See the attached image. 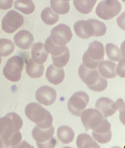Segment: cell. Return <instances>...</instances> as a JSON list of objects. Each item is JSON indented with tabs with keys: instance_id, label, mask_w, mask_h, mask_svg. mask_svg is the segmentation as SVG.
<instances>
[{
	"instance_id": "cell-1",
	"label": "cell",
	"mask_w": 125,
	"mask_h": 148,
	"mask_svg": "<svg viewBox=\"0 0 125 148\" xmlns=\"http://www.w3.org/2000/svg\"><path fill=\"white\" fill-rule=\"evenodd\" d=\"M22 124L21 118L16 113L10 112L0 118V137L7 146H15L21 141L19 131Z\"/></svg>"
},
{
	"instance_id": "cell-2",
	"label": "cell",
	"mask_w": 125,
	"mask_h": 148,
	"mask_svg": "<svg viewBox=\"0 0 125 148\" xmlns=\"http://www.w3.org/2000/svg\"><path fill=\"white\" fill-rule=\"evenodd\" d=\"M78 75L88 87L93 91L101 92L106 89L108 82L103 77L96 69L86 68L82 64L78 71Z\"/></svg>"
},
{
	"instance_id": "cell-3",
	"label": "cell",
	"mask_w": 125,
	"mask_h": 148,
	"mask_svg": "<svg viewBox=\"0 0 125 148\" xmlns=\"http://www.w3.org/2000/svg\"><path fill=\"white\" fill-rule=\"evenodd\" d=\"M25 113L26 117L39 127L47 128L52 125V115L39 103H28L25 108Z\"/></svg>"
},
{
	"instance_id": "cell-4",
	"label": "cell",
	"mask_w": 125,
	"mask_h": 148,
	"mask_svg": "<svg viewBox=\"0 0 125 148\" xmlns=\"http://www.w3.org/2000/svg\"><path fill=\"white\" fill-rule=\"evenodd\" d=\"M104 58V47L101 42L94 40L89 45L82 56V64L86 68L96 69Z\"/></svg>"
},
{
	"instance_id": "cell-5",
	"label": "cell",
	"mask_w": 125,
	"mask_h": 148,
	"mask_svg": "<svg viewBox=\"0 0 125 148\" xmlns=\"http://www.w3.org/2000/svg\"><path fill=\"white\" fill-rule=\"evenodd\" d=\"M23 67V59L20 56H13L7 60L3 68V74L9 80L18 82L21 79Z\"/></svg>"
},
{
	"instance_id": "cell-6",
	"label": "cell",
	"mask_w": 125,
	"mask_h": 148,
	"mask_svg": "<svg viewBox=\"0 0 125 148\" xmlns=\"http://www.w3.org/2000/svg\"><path fill=\"white\" fill-rule=\"evenodd\" d=\"M122 9V5L118 0H103L96 8V15L105 20H111L117 16Z\"/></svg>"
},
{
	"instance_id": "cell-7",
	"label": "cell",
	"mask_w": 125,
	"mask_h": 148,
	"mask_svg": "<svg viewBox=\"0 0 125 148\" xmlns=\"http://www.w3.org/2000/svg\"><path fill=\"white\" fill-rule=\"evenodd\" d=\"M89 101V97L86 92L84 91L76 92L68 100V109L72 114L80 116L82 112L88 105Z\"/></svg>"
},
{
	"instance_id": "cell-8",
	"label": "cell",
	"mask_w": 125,
	"mask_h": 148,
	"mask_svg": "<svg viewBox=\"0 0 125 148\" xmlns=\"http://www.w3.org/2000/svg\"><path fill=\"white\" fill-rule=\"evenodd\" d=\"M80 116L86 131L97 128L101 125L105 119L98 110L92 108L84 110Z\"/></svg>"
},
{
	"instance_id": "cell-9",
	"label": "cell",
	"mask_w": 125,
	"mask_h": 148,
	"mask_svg": "<svg viewBox=\"0 0 125 148\" xmlns=\"http://www.w3.org/2000/svg\"><path fill=\"white\" fill-rule=\"evenodd\" d=\"M24 23V17L18 12L10 10L2 20V29L6 33L12 34L16 31Z\"/></svg>"
},
{
	"instance_id": "cell-10",
	"label": "cell",
	"mask_w": 125,
	"mask_h": 148,
	"mask_svg": "<svg viewBox=\"0 0 125 148\" xmlns=\"http://www.w3.org/2000/svg\"><path fill=\"white\" fill-rule=\"evenodd\" d=\"M73 34L70 28L66 24H60L54 27L50 33L52 41L58 45L63 46L67 44L71 39Z\"/></svg>"
},
{
	"instance_id": "cell-11",
	"label": "cell",
	"mask_w": 125,
	"mask_h": 148,
	"mask_svg": "<svg viewBox=\"0 0 125 148\" xmlns=\"http://www.w3.org/2000/svg\"><path fill=\"white\" fill-rule=\"evenodd\" d=\"M35 97L40 103L49 106L55 102L56 98V92L51 87L43 86L36 90Z\"/></svg>"
},
{
	"instance_id": "cell-12",
	"label": "cell",
	"mask_w": 125,
	"mask_h": 148,
	"mask_svg": "<svg viewBox=\"0 0 125 148\" xmlns=\"http://www.w3.org/2000/svg\"><path fill=\"white\" fill-rule=\"evenodd\" d=\"M92 136L94 139L100 143H107L112 138L111 124L108 120L105 118L101 125L97 128L92 130Z\"/></svg>"
},
{
	"instance_id": "cell-13",
	"label": "cell",
	"mask_w": 125,
	"mask_h": 148,
	"mask_svg": "<svg viewBox=\"0 0 125 148\" xmlns=\"http://www.w3.org/2000/svg\"><path fill=\"white\" fill-rule=\"evenodd\" d=\"M95 108L98 110L105 118L113 115L117 110V104L113 100L107 98H99L95 103Z\"/></svg>"
},
{
	"instance_id": "cell-14",
	"label": "cell",
	"mask_w": 125,
	"mask_h": 148,
	"mask_svg": "<svg viewBox=\"0 0 125 148\" xmlns=\"http://www.w3.org/2000/svg\"><path fill=\"white\" fill-rule=\"evenodd\" d=\"M13 39L16 45L24 50L30 49L34 40L32 34L25 29L19 31L15 34Z\"/></svg>"
},
{
	"instance_id": "cell-15",
	"label": "cell",
	"mask_w": 125,
	"mask_h": 148,
	"mask_svg": "<svg viewBox=\"0 0 125 148\" xmlns=\"http://www.w3.org/2000/svg\"><path fill=\"white\" fill-rule=\"evenodd\" d=\"M76 35L82 39H88L93 35L94 29L92 24L88 20H79L74 25Z\"/></svg>"
},
{
	"instance_id": "cell-16",
	"label": "cell",
	"mask_w": 125,
	"mask_h": 148,
	"mask_svg": "<svg viewBox=\"0 0 125 148\" xmlns=\"http://www.w3.org/2000/svg\"><path fill=\"white\" fill-rule=\"evenodd\" d=\"M46 77L50 83L54 85L59 84L65 78L64 69L63 68H58L51 64L47 69Z\"/></svg>"
},
{
	"instance_id": "cell-17",
	"label": "cell",
	"mask_w": 125,
	"mask_h": 148,
	"mask_svg": "<svg viewBox=\"0 0 125 148\" xmlns=\"http://www.w3.org/2000/svg\"><path fill=\"white\" fill-rule=\"evenodd\" d=\"M54 134V128L52 125L47 128H41L35 125L32 131L33 138L36 143H42L49 140L53 136Z\"/></svg>"
},
{
	"instance_id": "cell-18",
	"label": "cell",
	"mask_w": 125,
	"mask_h": 148,
	"mask_svg": "<svg viewBox=\"0 0 125 148\" xmlns=\"http://www.w3.org/2000/svg\"><path fill=\"white\" fill-rule=\"evenodd\" d=\"M48 56V53L45 50L43 43L37 42L32 45L31 49V59L35 63L43 64L46 61Z\"/></svg>"
},
{
	"instance_id": "cell-19",
	"label": "cell",
	"mask_w": 125,
	"mask_h": 148,
	"mask_svg": "<svg viewBox=\"0 0 125 148\" xmlns=\"http://www.w3.org/2000/svg\"><path fill=\"white\" fill-rule=\"evenodd\" d=\"M116 64L111 60L102 61L98 65V72L104 77L112 79L117 75L116 72Z\"/></svg>"
},
{
	"instance_id": "cell-20",
	"label": "cell",
	"mask_w": 125,
	"mask_h": 148,
	"mask_svg": "<svg viewBox=\"0 0 125 148\" xmlns=\"http://www.w3.org/2000/svg\"><path fill=\"white\" fill-rule=\"evenodd\" d=\"M76 143L78 148H101L92 137L86 133L78 135L76 139Z\"/></svg>"
},
{
	"instance_id": "cell-21",
	"label": "cell",
	"mask_w": 125,
	"mask_h": 148,
	"mask_svg": "<svg viewBox=\"0 0 125 148\" xmlns=\"http://www.w3.org/2000/svg\"><path fill=\"white\" fill-rule=\"evenodd\" d=\"M44 65L35 63L31 58L28 60L26 64L25 71L28 75L34 79L40 77L44 73Z\"/></svg>"
},
{
	"instance_id": "cell-22",
	"label": "cell",
	"mask_w": 125,
	"mask_h": 148,
	"mask_svg": "<svg viewBox=\"0 0 125 148\" xmlns=\"http://www.w3.org/2000/svg\"><path fill=\"white\" fill-rule=\"evenodd\" d=\"M75 134L73 129L68 126L62 125L57 130V136L59 140L65 144L71 142L74 138Z\"/></svg>"
},
{
	"instance_id": "cell-23",
	"label": "cell",
	"mask_w": 125,
	"mask_h": 148,
	"mask_svg": "<svg viewBox=\"0 0 125 148\" xmlns=\"http://www.w3.org/2000/svg\"><path fill=\"white\" fill-rule=\"evenodd\" d=\"M97 0H73L75 9L79 13L88 14L92 10Z\"/></svg>"
},
{
	"instance_id": "cell-24",
	"label": "cell",
	"mask_w": 125,
	"mask_h": 148,
	"mask_svg": "<svg viewBox=\"0 0 125 148\" xmlns=\"http://www.w3.org/2000/svg\"><path fill=\"white\" fill-rule=\"evenodd\" d=\"M44 47L48 53H50L54 56L62 54L65 51L66 48L67 47L66 45L60 46L56 45L52 41L50 36L48 37L45 41Z\"/></svg>"
},
{
	"instance_id": "cell-25",
	"label": "cell",
	"mask_w": 125,
	"mask_h": 148,
	"mask_svg": "<svg viewBox=\"0 0 125 148\" xmlns=\"http://www.w3.org/2000/svg\"><path fill=\"white\" fill-rule=\"evenodd\" d=\"M14 8L25 14L32 13L35 9L34 3L32 0H16Z\"/></svg>"
},
{
	"instance_id": "cell-26",
	"label": "cell",
	"mask_w": 125,
	"mask_h": 148,
	"mask_svg": "<svg viewBox=\"0 0 125 148\" xmlns=\"http://www.w3.org/2000/svg\"><path fill=\"white\" fill-rule=\"evenodd\" d=\"M41 18L45 24L51 25L58 21L59 14L56 13L51 8L47 7L41 11Z\"/></svg>"
},
{
	"instance_id": "cell-27",
	"label": "cell",
	"mask_w": 125,
	"mask_h": 148,
	"mask_svg": "<svg viewBox=\"0 0 125 148\" xmlns=\"http://www.w3.org/2000/svg\"><path fill=\"white\" fill-rule=\"evenodd\" d=\"M105 49L107 57L112 61L119 62L122 58H124L122 54L120 49L112 43L106 44Z\"/></svg>"
},
{
	"instance_id": "cell-28",
	"label": "cell",
	"mask_w": 125,
	"mask_h": 148,
	"mask_svg": "<svg viewBox=\"0 0 125 148\" xmlns=\"http://www.w3.org/2000/svg\"><path fill=\"white\" fill-rule=\"evenodd\" d=\"M50 5L51 8L57 14H65L70 10L69 2L62 0H50Z\"/></svg>"
},
{
	"instance_id": "cell-29",
	"label": "cell",
	"mask_w": 125,
	"mask_h": 148,
	"mask_svg": "<svg viewBox=\"0 0 125 148\" xmlns=\"http://www.w3.org/2000/svg\"><path fill=\"white\" fill-rule=\"evenodd\" d=\"M15 49L14 43L8 39H0V56L6 57L13 53Z\"/></svg>"
},
{
	"instance_id": "cell-30",
	"label": "cell",
	"mask_w": 125,
	"mask_h": 148,
	"mask_svg": "<svg viewBox=\"0 0 125 148\" xmlns=\"http://www.w3.org/2000/svg\"><path fill=\"white\" fill-rule=\"evenodd\" d=\"M70 51L68 47L66 48L65 51L59 56H52L53 64L58 68H62L65 66L69 61Z\"/></svg>"
},
{
	"instance_id": "cell-31",
	"label": "cell",
	"mask_w": 125,
	"mask_h": 148,
	"mask_svg": "<svg viewBox=\"0 0 125 148\" xmlns=\"http://www.w3.org/2000/svg\"><path fill=\"white\" fill-rule=\"evenodd\" d=\"M90 22L94 29V36H102L104 35L107 31V27L103 22H101L96 19H89L88 20Z\"/></svg>"
},
{
	"instance_id": "cell-32",
	"label": "cell",
	"mask_w": 125,
	"mask_h": 148,
	"mask_svg": "<svg viewBox=\"0 0 125 148\" xmlns=\"http://www.w3.org/2000/svg\"><path fill=\"white\" fill-rule=\"evenodd\" d=\"M38 148H55L56 140V139L52 136L49 140L42 142V143H36Z\"/></svg>"
},
{
	"instance_id": "cell-33",
	"label": "cell",
	"mask_w": 125,
	"mask_h": 148,
	"mask_svg": "<svg viewBox=\"0 0 125 148\" xmlns=\"http://www.w3.org/2000/svg\"><path fill=\"white\" fill-rule=\"evenodd\" d=\"M118 106L117 110H119L120 112V119L122 122L124 124V101L122 99H118L116 102Z\"/></svg>"
},
{
	"instance_id": "cell-34",
	"label": "cell",
	"mask_w": 125,
	"mask_h": 148,
	"mask_svg": "<svg viewBox=\"0 0 125 148\" xmlns=\"http://www.w3.org/2000/svg\"><path fill=\"white\" fill-rule=\"evenodd\" d=\"M116 72L119 76L124 77V58H122L119 61L117 66H116Z\"/></svg>"
},
{
	"instance_id": "cell-35",
	"label": "cell",
	"mask_w": 125,
	"mask_h": 148,
	"mask_svg": "<svg viewBox=\"0 0 125 148\" xmlns=\"http://www.w3.org/2000/svg\"><path fill=\"white\" fill-rule=\"evenodd\" d=\"M14 3V0H0V9L6 10L10 9Z\"/></svg>"
},
{
	"instance_id": "cell-36",
	"label": "cell",
	"mask_w": 125,
	"mask_h": 148,
	"mask_svg": "<svg viewBox=\"0 0 125 148\" xmlns=\"http://www.w3.org/2000/svg\"><path fill=\"white\" fill-rule=\"evenodd\" d=\"M10 148H35L33 146L31 145L26 142L23 140L21 141L20 143H18L17 145L15 146H11Z\"/></svg>"
},
{
	"instance_id": "cell-37",
	"label": "cell",
	"mask_w": 125,
	"mask_h": 148,
	"mask_svg": "<svg viewBox=\"0 0 125 148\" xmlns=\"http://www.w3.org/2000/svg\"><path fill=\"white\" fill-rule=\"evenodd\" d=\"M117 23L118 26L124 30V12H123L122 14L117 18Z\"/></svg>"
},
{
	"instance_id": "cell-38",
	"label": "cell",
	"mask_w": 125,
	"mask_h": 148,
	"mask_svg": "<svg viewBox=\"0 0 125 148\" xmlns=\"http://www.w3.org/2000/svg\"><path fill=\"white\" fill-rule=\"evenodd\" d=\"M0 148H9V146H7L3 139L0 137Z\"/></svg>"
},
{
	"instance_id": "cell-39",
	"label": "cell",
	"mask_w": 125,
	"mask_h": 148,
	"mask_svg": "<svg viewBox=\"0 0 125 148\" xmlns=\"http://www.w3.org/2000/svg\"><path fill=\"white\" fill-rule=\"evenodd\" d=\"M111 148H120V147H117V146H114V147H111Z\"/></svg>"
},
{
	"instance_id": "cell-40",
	"label": "cell",
	"mask_w": 125,
	"mask_h": 148,
	"mask_svg": "<svg viewBox=\"0 0 125 148\" xmlns=\"http://www.w3.org/2000/svg\"><path fill=\"white\" fill-rule=\"evenodd\" d=\"M1 62H2V58H1V57L0 56V64H1Z\"/></svg>"
},
{
	"instance_id": "cell-41",
	"label": "cell",
	"mask_w": 125,
	"mask_h": 148,
	"mask_svg": "<svg viewBox=\"0 0 125 148\" xmlns=\"http://www.w3.org/2000/svg\"><path fill=\"white\" fill-rule=\"evenodd\" d=\"M62 148H72V147H68V146H66V147H63Z\"/></svg>"
},
{
	"instance_id": "cell-42",
	"label": "cell",
	"mask_w": 125,
	"mask_h": 148,
	"mask_svg": "<svg viewBox=\"0 0 125 148\" xmlns=\"http://www.w3.org/2000/svg\"><path fill=\"white\" fill-rule=\"evenodd\" d=\"M62 1H66V2H68L69 1H70V0H62Z\"/></svg>"
},
{
	"instance_id": "cell-43",
	"label": "cell",
	"mask_w": 125,
	"mask_h": 148,
	"mask_svg": "<svg viewBox=\"0 0 125 148\" xmlns=\"http://www.w3.org/2000/svg\"><path fill=\"white\" fill-rule=\"evenodd\" d=\"M122 1H123V2H124V0H122Z\"/></svg>"
}]
</instances>
